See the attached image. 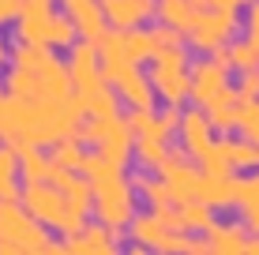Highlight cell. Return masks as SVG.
I'll return each instance as SVG.
<instances>
[{
	"instance_id": "1",
	"label": "cell",
	"mask_w": 259,
	"mask_h": 255,
	"mask_svg": "<svg viewBox=\"0 0 259 255\" xmlns=\"http://www.w3.org/2000/svg\"><path fill=\"white\" fill-rule=\"evenodd\" d=\"M8 94H19V98H68L71 94L68 64H60L49 45H26L23 41L12 53Z\"/></svg>"
},
{
	"instance_id": "2",
	"label": "cell",
	"mask_w": 259,
	"mask_h": 255,
	"mask_svg": "<svg viewBox=\"0 0 259 255\" xmlns=\"http://www.w3.org/2000/svg\"><path fill=\"white\" fill-rule=\"evenodd\" d=\"M154 68H150V83H154V94L165 105H184L192 94V68H188V49L184 41H173V45L158 49Z\"/></svg>"
},
{
	"instance_id": "3",
	"label": "cell",
	"mask_w": 259,
	"mask_h": 255,
	"mask_svg": "<svg viewBox=\"0 0 259 255\" xmlns=\"http://www.w3.org/2000/svg\"><path fill=\"white\" fill-rule=\"evenodd\" d=\"M75 139H83L87 146L102 150L105 158H113L117 165H124L132 158V146H136V131L128 128V120L120 117H91L87 124H79Z\"/></svg>"
},
{
	"instance_id": "4",
	"label": "cell",
	"mask_w": 259,
	"mask_h": 255,
	"mask_svg": "<svg viewBox=\"0 0 259 255\" xmlns=\"http://www.w3.org/2000/svg\"><path fill=\"white\" fill-rule=\"evenodd\" d=\"M94 214L109 229H124L136 218V195H132V180L124 173H109V177L94 180Z\"/></svg>"
},
{
	"instance_id": "5",
	"label": "cell",
	"mask_w": 259,
	"mask_h": 255,
	"mask_svg": "<svg viewBox=\"0 0 259 255\" xmlns=\"http://www.w3.org/2000/svg\"><path fill=\"white\" fill-rule=\"evenodd\" d=\"M240 30V12H222V8H203L195 26L188 30L192 49L199 53H214L218 45H229Z\"/></svg>"
},
{
	"instance_id": "6",
	"label": "cell",
	"mask_w": 259,
	"mask_h": 255,
	"mask_svg": "<svg viewBox=\"0 0 259 255\" xmlns=\"http://www.w3.org/2000/svg\"><path fill=\"white\" fill-rule=\"evenodd\" d=\"M195 162L203 173H233V169H255L259 165V146L252 139H214Z\"/></svg>"
},
{
	"instance_id": "7",
	"label": "cell",
	"mask_w": 259,
	"mask_h": 255,
	"mask_svg": "<svg viewBox=\"0 0 259 255\" xmlns=\"http://www.w3.org/2000/svg\"><path fill=\"white\" fill-rule=\"evenodd\" d=\"M23 210L34 218V222L49 225V229H57L60 218L68 214V203H64V191L57 188L53 180H38V184H26V191L19 195Z\"/></svg>"
},
{
	"instance_id": "8",
	"label": "cell",
	"mask_w": 259,
	"mask_h": 255,
	"mask_svg": "<svg viewBox=\"0 0 259 255\" xmlns=\"http://www.w3.org/2000/svg\"><path fill=\"white\" fill-rule=\"evenodd\" d=\"M68 75H71V90H91V86L102 83V57H98V49H94V41H71V49H68Z\"/></svg>"
},
{
	"instance_id": "9",
	"label": "cell",
	"mask_w": 259,
	"mask_h": 255,
	"mask_svg": "<svg viewBox=\"0 0 259 255\" xmlns=\"http://www.w3.org/2000/svg\"><path fill=\"white\" fill-rule=\"evenodd\" d=\"M109 83H113V90L120 94L124 105H132V109H154V98H158V94H154V83H150V75L139 72V64L120 68Z\"/></svg>"
},
{
	"instance_id": "10",
	"label": "cell",
	"mask_w": 259,
	"mask_h": 255,
	"mask_svg": "<svg viewBox=\"0 0 259 255\" xmlns=\"http://www.w3.org/2000/svg\"><path fill=\"white\" fill-rule=\"evenodd\" d=\"M34 225V218L19 207V199H0V255H19V240Z\"/></svg>"
},
{
	"instance_id": "11",
	"label": "cell",
	"mask_w": 259,
	"mask_h": 255,
	"mask_svg": "<svg viewBox=\"0 0 259 255\" xmlns=\"http://www.w3.org/2000/svg\"><path fill=\"white\" fill-rule=\"evenodd\" d=\"M177 135H181V150L188 158H199L214 143V128H210L207 113H203V105L199 109H181V128H177Z\"/></svg>"
},
{
	"instance_id": "12",
	"label": "cell",
	"mask_w": 259,
	"mask_h": 255,
	"mask_svg": "<svg viewBox=\"0 0 259 255\" xmlns=\"http://www.w3.org/2000/svg\"><path fill=\"white\" fill-rule=\"evenodd\" d=\"M120 244V229H109V225H83V233L68 236L64 251L68 255H113Z\"/></svg>"
},
{
	"instance_id": "13",
	"label": "cell",
	"mask_w": 259,
	"mask_h": 255,
	"mask_svg": "<svg viewBox=\"0 0 259 255\" xmlns=\"http://www.w3.org/2000/svg\"><path fill=\"white\" fill-rule=\"evenodd\" d=\"M229 86V68H222L218 60H199V64H192V94L188 98L195 105H207L218 90H226Z\"/></svg>"
},
{
	"instance_id": "14",
	"label": "cell",
	"mask_w": 259,
	"mask_h": 255,
	"mask_svg": "<svg viewBox=\"0 0 259 255\" xmlns=\"http://www.w3.org/2000/svg\"><path fill=\"white\" fill-rule=\"evenodd\" d=\"M102 4V15L109 26H117V30H132V26H143L154 15V0H98Z\"/></svg>"
},
{
	"instance_id": "15",
	"label": "cell",
	"mask_w": 259,
	"mask_h": 255,
	"mask_svg": "<svg viewBox=\"0 0 259 255\" xmlns=\"http://www.w3.org/2000/svg\"><path fill=\"white\" fill-rule=\"evenodd\" d=\"M195 199H203V203L214 207V210L237 207V177L233 173H199Z\"/></svg>"
},
{
	"instance_id": "16",
	"label": "cell",
	"mask_w": 259,
	"mask_h": 255,
	"mask_svg": "<svg viewBox=\"0 0 259 255\" xmlns=\"http://www.w3.org/2000/svg\"><path fill=\"white\" fill-rule=\"evenodd\" d=\"M132 154H136V162L143 165V169H162V162L169 158V135L162 128H158V117L150 120L147 131H139L136 135V146H132Z\"/></svg>"
},
{
	"instance_id": "17",
	"label": "cell",
	"mask_w": 259,
	"mask_h": 255,
	"mask_svg": "<svg viewBox=\"0 0 259 255\" xmlns=\"http://www.w3.org/2000/svg\"><path fill=\"white\" fill-rule=\"evenodd\" d=\"M53 8H23L15 19V34L26 45H49V30H53Z\"/></svg>"
},
{
	"instance_id": "18",
	"label": "cell",
	"mask_w": 259,
	"mask_h": 255,
	"mask_svg": "<svg viewBox=\"0 0 259 255\" xmlns=\"http://www.w3.org/2000/svg\"><path fill=\"white\" fill-rule=\"evenodd\" d=\"M237 101H240V94L233 90V86H226V90H218L207 105H203V113H207V120H210L214 131L226 135V131L237 128Z\"/></svg>"
},
{
	"instance_id": "19",
	"label": "cell",
	"mask_w": 259,
	"mask_h": 255,
	"mask_svg": "<svg viewBox=\"0 0 259 255\" xmlns=\"http://www.w3.org/2000/svg\"><path fill=\"white\" fill-rule=\"evenodd\" d=\"M199 12H203V4H195V0H158V8H154L158 19L165 26H173V30H181L184 38H188V30L195 26Z\"/></svg>"
},
{
	"instance_id": "20",
	"label": "cell",
	"mask_w": 259,
	"mask_h": 255,
	"mask_svg": "<svg viewBox=\"0 0 259 255\" xmlns=\"http://www.w3.org/2000/svg\"><path fill=\"white\" fill-rule=\"evenodd\" d=\"M248 240H252V233H248L244 222H240V225H218V222H214L207 229V244H210V251H218V255L248 251Z\"/></svg>"
},
{
	"instance_id": "21",
	"label": "cell",
	"mask_w": 259,
	"mask_h": 255,
	"mask_svg": "<svg viewBox=\"0 0 259 255\" xmlns=\"http://www.w3.org/2000/svg\"><path fill=\"white\" fill-rule=\"evenodd\" d=\"M79 101H83L87 117H117V109H120V94L113 90L109 79H102L91 90H79Z\"/></svg>"
},
{
	"instance_id": "22",
	"label": "cell",
	"mask_w": 259,
	"mask_h": 255,
	"mask_svg": "<svg viewBox=\"0 0 259 255\" xmlns=\"http://www.w3.org/2000/svg\"><path fill=\"white\" fill-rule=\"evenodd\" d=\"M237 207H240V214H244L248 233L259 236V173L237 177Z\"/></svg>"
},
{
	"instance_id": "23",
	"label": "cell",
	"mask_w": 259,
	"mask_h": 255,
	"mask_svg": "<svg viewBox=\"0 0 259 255\" xmlns=\"http://www.w3.org/2000/svg\"><path fill=\"white\" fill-rule=\"evenodd\" d=\"M210 225H214V207H207L203 199L177 203V229L181 233H207Z\"/></svg>"
},
{
	"instance_id": "24",
	"label": "cell",
	"mask_w": 259,
	"mask_h": 255,
	"mask_svg": "<svg viewBox=\"0 0 259 255\" xmlns=\"http://www.w3.org/2000/svg\"><path fill=\"white\" fill-rule=\"evenodd\" d=\"M53 169H57V162H53V154H46L41 146H23V150H19V177L26 184L49 180Z\"/></svg>"
},
{
	"instance_id": "25",
	"label": "cell",
	"mask_w": 259,
	"mask_h": 255,
	"mask_svg": "<svg viewBox=\"0 0 259 255\" xmlns=\"http://www.w3.org/2000/svg\"><path fill=\"white\" fill-rule=\"evenodd\" d=\"M19 150L0 143V199H19Z\"/></svg>"
},
{
	"instance_id": "26",
	"label": "cell",
	"mask_w": 259,
	"mask_h": 255,
	"mask_svg": "<svg viewBox=\"0 0 259 255\" xmlns=\"http://www.w3.org/2000/svg\"><path fill=\"white\" fill-rule=\"evenodd\" d=\"M71 19H75V30H79V38H87V41H98L105 30H109V23H105V15H102V4H83L79 12H71Z\"/></svg>"
},
{
	"instance_id": "27",
	"label": "cell",
	"mask_w": 259,
	"mask_h": 255,
	"mask_svg": "<svg viewBox=\"0 0 259 255\" xmlns=\"http://www.w3.org/2000/svg\"><path fill=\"white\" fill-rule=\"evenodd\" d=\"M120 45L128 53V60H150L154 57V38H150V30H143V26H132V30H120Z\"/></svg>"
},
{
	"instance_id": "28",
	"label": "cell",
	"mask_w": 259,
	"mask_h": 255,
	"mask_svg": "<svg viewBox=\"0 0 259 255\" xmlns=\"http://www.w3.org/2000/svg\"><path fill=\"white\" fill-rule=\"evenodd\" d=\"M136 188L143 191V199H147L154 210H162V207H169L173 203V191H169V184H165V177L158 173V177H136L132 180Z\"/></svg>"
},
{
	"instance_id": "29",
	"label": "cell",
	"mask_w": 259,
	"mask_h": 255,
	"mask_svg": "<svg viewBox=\"0 0 259 255\" xmlns=\"http://www.w3.org/2000/svg\"><path fill=\"white\" fill-rule=\"evenodd\" d=\"M237 131L259 146V98H240L237 101Z\"/></svg>"
},
{
	"instance_id": "30",
	"label": "cell",
	"mask_w": 259,
	"mask_h": 255,
	"mask_svg": "<svg viewBox=\"0 0 259 255\" xmlns=\"http://www.w3.org/2000/svg\"><path fill=\"white\" fill-rule=\"evenodd\" d=\"M229 60H233V72H255L259 68V45L252 38L229 41Z\"/></svg>"
},
{
	"instance_id": "31",
	"label": "cell",
	"mask_w": 259,
	"mask_h": 255,
	"mask_svg": "<svg viewBox=\"0 0 259 255\" xmlns=\"http://www.w3.org/2000/svg\"><path fill=\"white\" fill-rule=\"evenodd\" d=\"M79 38L75 19L71 15H53V30H49V49H71V41Z\"/></svg>"
},
{
	"instance_id": "32",
	"label": "cell",
	"mask_w": 259,
	"mask_h": 255,
	"mask_svg": "<svg viewBox=\"0 0 259 255\" xmlns=\"http://www.w3.org/2000/svg\"><path fill=\"white\" fill-rule=\"evenodd\" d=\"M83 146L75 143V135L60 139V143H53V162L60 165V169H79V162H83Z\"/></svg>"
},
{
	"instance_id": "33",
	"label": "cell",
	"mask_w": 259,
	"mask_h": 255,
	"mask_svg": "<svg viewBox=\"0 0 259 255\" xmlns=\"http://www.w3.org/2000/svg\"><path fill=\"white\" fill-rule=\"evenodd\" d=\"M237 94H240V98H259V68H255V72H240Z\"/></svg>"
},
{
	"instance_id": "34",
	"label": "cell",
	"mask_w": 259,
	"mask_h": 255,
	"mask_svg": "<svg viewBox=\"0 0 259 255\" xmlns=\"http://www.w3.org/2000/svg\"><path fill=\"white\" fill-rule=\"evenodd\" d=\"M244 12H248L244 30H248V38H252L255 45H259V0H248V8H244Z\"/></svg>"
},
{
	"instance_id": "35",
	"label": "cell",
	"mask_w": 259,
	"mask_h": 255,
	"mask_svg": "<svg viewBox=\"0 0 259 255\" xmlns=\"http://www.w3.org/2000/svg\"><path fill=\"white\" fill-rule=\"evenodd\" d=\"M23 12V0H0V26H12Z\"/></svg>"
},
{
	"instance_id": "36",
	"label": "cell",
	"mask_w": 259,
	"mask_h": 255,
	"mask_svg": "<svg viewBox=\"0 0 259 255\" xmlns=\"http://www.w3.org/2000/svg\"><path fill=\"white\" fill-rule=\"evenodd\" d=\"M203 8H222V12H244L248 0H203Z\"/></svg>"
},
{
	"instance_id": "37",
	"label": "cell",
	"mask_w": 259,
	"mask_h": 255,
	"mask_svg": "<svg viewBox=\"0 0 259 255\" xmlns=\"http://www.w3.org/2000/svg\"><path fill=\"white\" fill-rule=\"evenodd\" d=\"M60 4H64V8H68V15H71V12H79L83 4H94V0H60Z\"/></svg>"
},
{
	"instance_id": "38",
	"label": "cell",
	"mask_w": 259,
	"mask_h": 255,
	"mask_svg": "<svg viewBox=\"0 0 259 255\" xmlns=\"http://www.w3.org/2000/svg\"><path fill=\"white\" fill-rule=\"evenodd\" d=\"M23 8H53V0H23Z\"/></svg>"
},
{
	"instance_id": "39",
	"label": "cell",
	"mask_w": 259,
	"mask_h": 255,
	"mask_svg": "<svg viewBox=\"0 0 259 255\" xmlns=\"http://www.w3.org/2000/svg\"><path fill=\"white\" fill-rule=\"evenodd\" d=\"M248 251H252V255H259V236H252V240H248Z\"/></svg>"
},
{
	"instance_id": "40",
	"label": "cell",
	"mask_w": 259,
	"mask_h": 255,
	"mask_svg": "<svg viewBox=\"0 0 259 255\" xmlns=\"http://www.w3.org/2000/svg\"><path fill=\"white\" fill-rule=\"evenodd\" d=\"M4 60H8V49H4V41H0V64H4Z\"/></svg>"
},
{
	"instance_id": "41",
	"label": "cell",
	"mask_w": 259,
	"mask_h": 255,
	"mask_svg": "<svg viewBox=\"0 0 259 255\" xmlns=\"http://www.w3.org/2000/svg\"><path fill=\"white\" fill-rule=\"evenodd\" d=\"M0 139H4V131H0Z\"/></svg>"
},
{
	"instance_id": "42",
	"label": "cell",
	"mask_w": 259,
	"mask_h": 255,
	"mask_svg": "<svg viewBox=\"0 0 259 255\" xmlns=\"http://www.w3.org/2000/svg\"><path fill=\"white\" fill-rule=\"evenodd\" d=\"M195 4H203V0H195Z\"/></svg>"
}]
</instances>
